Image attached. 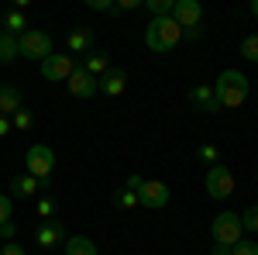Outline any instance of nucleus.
Returning <instances> with one entry per match:
<instances>
[{
	"instance_id": "obj_1",
	"label": "nucleus",
	"mask_w": 258,
	"mask_h": 255,
	"mask_svg": "<svg viewBox=\"0 0 258 255\" xmlns=\"http://www.w3.org/2000/svg\"><path fill=\"white\" fill-rule=\"evenodd\" d=\"M248 93H251V86H248V76L238 73V69H224L214 83V97H217L220 107H227V111H238L248 104Z\"/></svg>"
},
{
	"instance_id": "obj_38",
	"label": "nucleus",
	"mask_w": 258,
	"mask_h": 255,
	"mask_svg": "<svg viewBox=\"0 0 258 255\" xmlns=\"http://www.w3.org/2000/svg\"><path fill=\"white\" fill-rule=\"evenodd\" d=\"M0 241H4V238H0Z\"/></svg>"
},
{
	"instance_id": "obj_22",
	"label": "nucleus",
	"mask_w": 258,
	"mask_h": 255,
	"mask_svg": "<svg viewBox=\"0 0 258 255\" xmlns=\"http://www.w3.org/2000/svg\"><path fill=\"white\" fill-rule=\"evenodd\" d=\"M241 228H244L248 235H258V203H251V207L241 211Z\"/></svg>"
},
{
	"instance_id": "obj_20",
	"label": "nucleus",
	"mask_w": 258,
	"mask_h": 255,
	"mask_svg": "<svg viewBox=\"0 0 258 255\" xmlns=\"http://www.w3.org/2000/svg\"><path fill=\"white\" fill-rule=\"evenodd\" d=\"M35 214H38V221H52V217H59V203H55V196L41 193L38 200H35Z\"/></svg>"
},
{
	"instance_id": "obj_12",
	"label": "nucleus",
	"mask_w": 258,
	"mask_h": 255,
	"mask_svg": "<svg viewBox=\"0 0 258 255\" xmlns=\"http://www.w3.org/2000/svg\"><path fill=\"white\" fill-rule=\"evenodd\" d=\"M66 86H69V93H73L76 100H90V97H97V93H100L97 76H90L83 66H76V73L66 79Z\"/></svg>"
},
{
	"instance_id": "obj_2",
	"label": "nucleus",
	"mask_w": 258,
	"mask_h": 255,
	"mask_svg": "<svg viewBox=\"0 0 258 255\" xmlns=\"http://www.w3.org/2000/svg\"><path fill=\"white\" fill-rule=\"evenodd\" d=\"M179 41H182V28H179L172 18H152L148 21V28H145V45L152 48V52H172Z\"/></svg>"
},
{
	"instance_id": "obj_11",
	"label": "nucleus",
	"mask_w": 258,
	"mask_h": 255,
	"mask_svg": "<svg viewBox=\"0 0 258 255\" xmlns=\"http://www.w3.org/2000/svg\"><path fill=\"white\" fill-rule=\"evenodd\" d=\"M66 224H62L59 217H52V221H41L38 228H35V241H38V248H62L66 245Z\"/></svg>"
},
{
	"instance_id": "obj_15",
	"label": "nucleus",
	"mask_w": 258,
	"mask_h": 255,
	"mask_svg": "<svg viewBox=\"0 0 258 255\" xmlns=\"http://www.w3.org/2000/svg\"><path fill=\"white\" fill-rule=\"evenodd\" d=\"M189 104H193V107H200V111H207V114H217L220 104H217V97H214V83L193 86V90H189Z\"/></svg>"
},
{
	"instance_id": "obj_21",
	"label": "nucleus",
	"mask_w": 258,
	"mask_h": 255,
	"mask_svg": "<svg viewBox=\"0 0 258 255\" xmlns=\"http://www.w3.org/2000/svg\"><path fill=\"white\" fill-rule=\"evenodd\" d=\"M21 52H18V38H11V35H4L0 31V66H7V62H14Z\"/></svg>"
},
{
	"instance_id": "obj_37",
	"label": "nucleus",
	"mask_w": 258,
	"mask_h": 255,
	"mask_svg": "<svg viewBox=\"0 0 258 255\" xmlns=\"http://www.w3.org/2000/svg\"><path fill=\"white\" fill-rule=\"evenodd\" d=\"M255 179H258V166H255Z\"/></svg>"
},
{
	"instance_id": "obj_14",
	"label": "nucleus",
	"mask_w": 258,
	"mask_h": 255,
	"mask_svg": "<svg viewBox=\"0 0 258 255\" xmlns=\"http://www.w3.org/2000/svg\"><path fill=\"white\" fill-rule=\"evenodd\" d=\"M21 107V86L14 83H0V118H14Z\"/></svg>"
},
{
	"instance_id": "obj_10",
	"label": "nucleus",
	"mask_w": 258,
	"mask_h": 255,
	"mask_svg": "<svg viewBox=\"0 0 258 255\" xmlns=\"http://www.w3.org/2000/svg\"><path fill=\"white\" fill-rule=\"evenodd\" d=\"M172 21H176L182 31L200 28V21H203V4H200V0H176V4H172Z\"/></svg>"
},
{
	"instance_id": "obj_8",
	"label": "nucleus",
	"mask_w": 258,
	"mask_h": 255,
	"mask_svg": "<svg viewBox=\"0 0 258 255\" xmlns=\"http://www.w3.org/2000/svg\"><path fill=\"white\" fill-rule=\"evenodd\" d=\"M169 200H172V193H169V186H165L162 179H145V183H141V190H138V207L162 211Z\"/></svg>"
},
{
	"instance_id": "obj_28",
	"label": "nucleus",
	"mask_w": 258,
	"mask_h": 255,
	"mask_svg": "<svg viewBox=\"0 0 258 255\" xmlns=\"http://www.w3.org/2000/svg\"><path fill=\"white\" fill-rule=\"evenodd\" d=\"M11 214H14V200H11L7 193H0V224H7Z\"/></svg>"
},
{
	"instance_id": "obj_9",
	"label": "nucleus",
	"mask_w": 258,
	"mask_h": 255,
	"mask_svg": "<svg viewBox=\"0 0 258 255\" xmlns=\"http://www.w3.org/2000/svg\"><path fill=\"white\" fill-rule=\"evenodd\" d=\"M41 193H52V186L41 183V179H35V176H28V173L14 176L11 186H7V196H11V200H31V196H41Z\"/></svg>"
},
{
	"instance_id": "obj_17",
	"label": "nucleus",
	"mask_w": 258,
	"mask_h": 255,
	"mask_svg": "<svg viewBox=\"0 0 258 255\" xmlns=\"http://www.w3.org/2000/svg\"><path fill=\"white\" fill-rule=\"evenodd\" d=\"M62 252L66 255H97V241L93 238H86V235H69L66 238V245H62Z\"/></svg>"
},
{
	"instance_id": "obj_25",
	"label": "nucleus",
	"mask_w": 258,
	"mask_h": 255,
	"mask_svg": "<svg viewBox=\"0 0 258 255\" xmlns=\"http://www.w3.org/2000/svg\"><path fill=\"white\" fill-rule=\"evenodd\" d=\"M241 59L258 62V31H255V35H248V38L241 41Z\"/></svg>"
},
{
	"instance_id": "obj_30",
	"label": "nucleus",
	"mask_w": 258,
	"mask_h": 255,
	"mask_svg": "<svg viewBox=\"0 0 258 255\" xmlns=\"http://www.w3.org/2000/svg\"><path fill=\"white\" fill-rule=\"evenodd\" d=\"M0 238H4V241H14V238H18V224H14V221L0 224Z\"/></svg>"
},
{
	"instance_id": "obj_32",
	"label": "nucleus",
	"mask_w": 258,
	"mask_h": 255,
	"mask_svg": "<svg viewBox=\"0 0 258 255\" xmlns=\"http://www.w3.org/2000/svg\"><path fill=\"white\" fill-rule=\"evenodd\" d=\"M141 183H145V179H141L138 173H131V176H127V190H135V193H138V190H141Z\"/></svg>"
},
{
	"instance_id": "obj_4",
	"label": "nucleus",
	"mask_w": 258,
	"mask_h": 255,
	"mask_svg": "<svg viewBox=\"0 0 258 255\" xmlns=\"http://www.w3.org/2000/svg\"><path fill=\"white\" fill-rule=\"evenodd\" d=\"M18 52L24 56V59L45 62L52 52H55V45H52V35H48V31H41V28H28V31L18 38Z\"/></svg>"
},
{
	"instance_id": "obj_24",
	"label": "nucleus",
	"mask_w": 258,
	"mask_h": 255,
	"mask_svg": "<svg viewBox=\"0 0 258 255\" xmlns=\"http://www.w3.org/2000/svg\"><path fill=\"white\" fill-rule=\"evenodd\" d=\"M172 4L176 0H145V7L152 11V18H172Z\"/></svg>"
},
{
	"instance_id": "obj_16",
	"label": "nucleus",
	"mask_w": 258,
	"mask_h": 255,
	"mask_svg": "<svg viewBox=\"0 0 258 255\" xmlns=\"http://www.w3.org/2000/svg\"><path fill=\"white\" fill-rule=\"evenodd\" d=\"M66 41H69V56H86V52H93V31H90V28H73Z\"/></svg>"
},
{
	"instance_id": "obj_31",
	"label": "nucleus",
	"mask_w": 258,
	"mask_h": 255,
	"mask_svg": "<svg viewBox=\"0 0 258 255\" xmlns=\"http://www.w3.org/2000/svg\"><path fill=\"white\" fill-rule=\"evenodd\" d=\"M0 255H28V252L21 248L18 241H4V245H0Z\"/></svg>"
},
{
	"instance_id": "obj_19",
	"label": "nucleus",
	"mask_w": 258,
	"mask_h": 255,
	"mask_svg": "<svg viewBox=\"0 0 258 255\" xmlns=\"http://www.w3.org/2000/svg\"><path fill=\"white\" fill-rule=\"evenodd\" d=\"M24 31H28V18H24L21 11H14V7H11V11L4 14V35H11V38H21Z\"/></svg>"
},
{
	"instance_id": "obj_34",
	"label": "nucleus",
	"mask_w": 258,
	"mask_h": 255,
	"mask_svg": "<svg viewBox=\"0 0 258 255\" xmlns=\"http://www.w3.org/2000/svg\"><path fill=\"white\" fill-rule=\"evenodd\" d=\"M135 7H138V0H120V4H117L120 14H124V11H135Z\"/></svg>"
},
{
	"instance_id": "obj_27",
	"label": "nucleus",
	"mask_w": 258,
	"mask_h": 255,
	"mask_svg": "<svg viewBox=\"0 0 258 255\" xmlns=\"http://www.w3.org/2000/svg\"><path fill=\"white\" fill-rule=\"evenodd\" d=\"M231 252H234V255H258V241H251V238H241Z\"/></svg>"
},
{
	"instance_id": "obj_35",
	"label": "nucleus",
	"mask_w": 258,
	"mask_h": 255,
	"mask_svg": "<svg viewBox=\"0 0 258 255\" xmlns=\"http://www.w3.org/2000/svg\"><path fill=\"white\" fill-rule=\"evenodd\" d=\"M210 255H234V252H231L227 245H214V248H210Z\"/></svg>"
},
{
	"instance_id": "obj_7",
	"label": "nucleus",
	"mask_w": 258,
	"mask_h": 255,
	"mask_svg": "<svg viewBox=\"0 0 258 255\" xmlns=\"http://www.w3.org/2000/svg\"><path fill=\"white\" fill-rule=\"evenodd\" d=\"M73 73H76V56H69V52H52L48 59L41 62V76L48 83H62Z\"/></svg>"
},
{
	"instance_id": "obj_3",
	"label": "nucleus",
	"mask_w": 258,
	"mask_h": 255,
	"mask_svg": "<svg viewBox=\"0 0 258 255\" xmlns=\"http://www.w3.org/2000/svg\"><path fill=\"white\" fill-rule=\"evenodd\" d=\"M210 235H214V245H227V248H234L241 238H244L241 214H234V211H220V214L210 221Z\"/></svg>"
},
{
	"instance_id": "obj_33",
	"label": "nucleus",
	"mask_w": 258,
	"mask_h": 255,
	"mask_svg": "<svg viewBox=\"0 0 258 255\" xmlns=\"http://www.w3.org/2000/svg\"><path fill=\"white\" fill-rule=\"evenodd\" d=\"M11 131H14V128H11V118H0V138H7Z\"/></svg>"
},
{
	"instance_id": "obj_26",
	"label": "nucleus",
	"mask_w": 258,
	"mask_h": 255,
	"mask_svg": "<svg viewBox=\"0 0 258 255\" xmlns=\"http://www.w3.org/2000/svg\"><path fill=\"white\" fill-rule=\"evenodd\" d=\"M31 124H35V114H31V111H24V107L11 118V128H18V131H28Z\"/></svg>"
},
{
	"instance_id": "obj_36",
	"label": "nucleus",
	"mask_w": 258,
	"mask_h": 255,
	"mask_svg": "<svg viewBox=\"0 0 258 255\" xmlns=\"http://www.w3.org/2000/svg\"><path fill=\"white\" fill-rule=\"evenodd\" d=\"M248 11H251V18L258 21V0H251V4H248Z\"/></svg>"
},
{
	"instance_id": "obj_23",
	"label": "nucleus",
	"mask_w": 258,
	"mask_h": 255,
	"mask_svg": "<svg viewBox=\"0 0 258 255\" xmlns=\"http://www.w3.org/2000/svg\"><path fill=\"white\" fill-rule=\"evenodd\" d=\"M114 200H117L120 211H135V207H138V193H135V190H127V186H120L117 193H114Z\"/></svg>"
},
{
	"instance_id": "obj_13",
	"label": "nucleus",
	"mask_w": 258,
	"mask_h": 255,
	"mask_svg": "<svg viewBox=\"0 0 258 255\" xmlns=\"http://www.w3.org/2000/svg\"><path fill=\"white\" fill-rule=\"evenodd\" d=\"M97 83H100V93H103V97H120V93L127 90V73H124L120 66H110Z\"/></svg>"
},
{
	"instance_id": "obj_5",
	"label": "nucleus",
	"mask_w": 258,
	"mask_h": 255,
	"mask_svg": "<svg viewBox=\"0 0 258 255\" xmlns=\"http://www.w3.org/2000/svg\"><path fill=\"white\" fill-rule=\"evenodd\" d=\"M24 166H28V176L41 179V183H48L52 186V173H55V152L48 148V145H31L28 148V156H24Z\"/></svg>"
},
{
	"instance_id": "obj_18",
	"label": "nucleus",
	"mask_w": 258,
	"mask_h": 255,
	"mask_svg": "<svg viewBox=\"0 0 258 255\" xmlns=\"http://www.w3.org/2000/svg\"><path fill=\"white\" fill-rule=\"evenodd\" d=\"M83 69H86L90 76H97V79H100L103 73H107V69H110V56L93 48V52H86V56H83Z\"/></svg>"
},
{
	"instance_id": "obj_6",
	"label": "nucleus",
	"mask_w": 258,
	"mask_h": 255,
	"mask_svg": "<svg viewBox=\"0 0 258 255\" xmlns=\"http://www.w3.org/2000/svg\"><path fill=\"white\" fill-rule=\"evenodd\" d=\"M203 186H207V196H214V200H227V196H234V190H238V179H234V173H231L224 162H217V166L207 169Z\"/></svg>"
},
{
	"instance_id": "obj_29",
	"label": "nucleus",
	"mask_w": 258,
	"mask_h": 255,
	"mask_svg": "<svg viewBox=\"0 0 258 255\" xmlns=\"http://www.w3.org/2000/svg\"><path fill=\"white\" fill-rule=\"evenodd\" d=\"M200 159H203L207 166H217V162H220V152L214 148V145H200Z\"/></svg>"
}]
</instances>
